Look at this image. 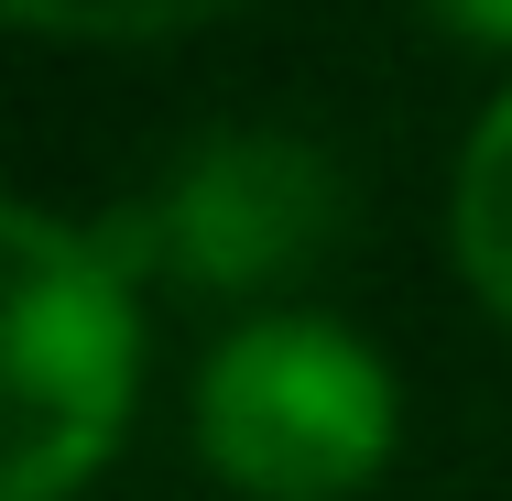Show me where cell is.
Returning <instances> with one entry per match:
<instances>
[{
    "mask_svg": "<svg viewBox=\"0 0 512 501\" xmlns=\"http://www.w3.org/2000/svg\"><path fill=\"white\" fill-rule=\"evenodd\" d=\"M11 251V436H0V501H66L109 447L142 382V316H131V273L120 240H88L44 207L0 218Z\"/></svg>",
    "mask_w": 512,
    "mask_h": 501,
    "instance_id": "cell-1",
    "label": "cell"
},
{
    "mask_svg": "<svg viewBox=\"0 0 512 501\" xmlns=\"http://www.w3.org/2000/svg\"><path fill=\"white\" fill-rule=\"evenodd\" d=\"M197 447L251 501H338L393 458V371L338 316H251L197 371Z\"/></svg>",
    "mask_w": 512,
    "mask_h": 501,
    "instance_id": "cell-2",
    "label": "cell"
},
{
    "mask_svg": "<svg viewBox=\"0 0 512 501\" xmlns=\"http://www.w3.org/2000/svg\"><path fill=\"white\" fill-rule=\"evenodd\" d=\"M327 229H338V175L316 164L306 142L240 131V142H207L120 251L175 262L207 295H251V284L306 273L316 251H327Z\"/></svg>",
    "mask_w": 512,
    "mask_h": 501,
    "instance_id": "cell-3",
    "label": "cell"
},
{
    "mask_svg": "<svg viewBox=\"0 0 512 501\" xmlns=\"http://www.w3.org/2000/svg\"><path fill=\"white\" fill-rule=\"evenodd\" d=\"M458 262L480 305L512 327V99L469 131V164H458Z\"/></svg>",
    "mask_w": 512,
    "mask_h": 501,
    "instance_id": "cell-4",
    "label": "cell"
},
{
    "mask_svg": "<svg viewBox=\"0 0 512 501\" xmlns=\"http://www.w3.org/2000/svg\"><path fill=\"white\" fill-rule=\"evenodd\" d=\"M240 0H11V22L33 33H77V44H153V33H197Z\"/></svg>",
    "mask_w": 512,
    "mask_h": 501,
    "instance_id": "cell-5",
    "label": "cell"
},
{
    "mask_svg": "<svg viewBox=\"0 0 512 501\" xmlns=\"http://www.w3.org/2000/svg\"><path fill=\"white\" fill-rule=\"evenodd\" d=\"M436 22H458V33H480V44H512V0H425Z\"/></svg>",
    "mask_w": 512,
    "mask_h": 501,
    "instance_id": "cell-6",
    "label": "cell"
}]
</instances>
